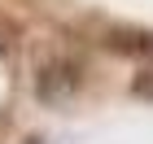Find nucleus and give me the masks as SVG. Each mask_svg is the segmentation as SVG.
Masks as SVG:
<instances>
[{"instance_id": "1", "label": "nucleus", "mask_w": 153, "mask_h": 144, "mask_svg": "<svg viewBox=\"0 0 153 144\" xmlns=\"http://www.w3.org/2000/svg\"><path fill=\"white\" fill-rule=\"evenodd\" d=\"M74 87H79V70L70 61H53V66L39 70V96L44 100H66Z\"/></svg>"}, {"instance_id": "2", "label": "nucleus", "mask_w": 153, "mask_h": 144, "mask_svg": "<svg viewBox=\"0 0 153 144\" xmlns=\"http://www.w3.org/2000/svg\"><path fill=\"white\" fill-rule=\"evenodd\" d=\"M131 92L153 100V57H149V61H140V70H136V79H131Z\"/></svg>"}, {"instance_id": "3", "label": "nucleus", "mask_w": 153, "mask_h": 144, "mask_svg": "<svg viewBox=\"0 0 153 144\" xmlns=\"http://www.w3.org/2000/svg\"><path fill=\"white\" fill-rule=\"evenodd\" d=\"M9 39H13V26L0 18V52H9Z\"/></svg>"}]
</instances>
